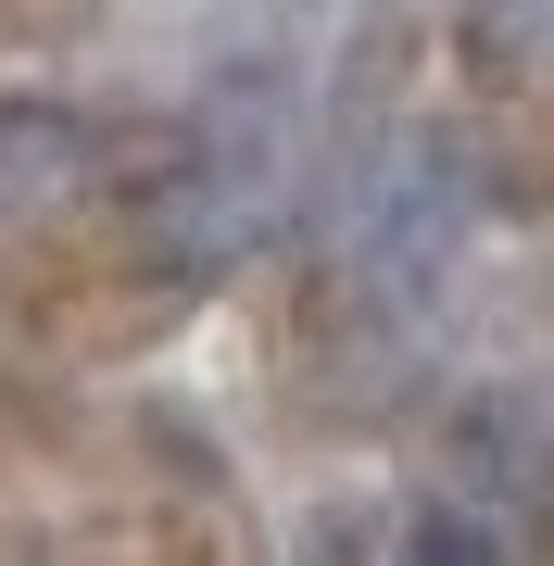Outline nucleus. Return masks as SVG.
Wrapping results in <instances>:
<instances>
[{
	"label": "nucleus",
	"mask_w": 554,
	"mask_h": 566,
	"mask_svg": "<svg viewBox=\"0 0 554 566\" xmlns=\"http://www.w3.org/2000/svg\"><path fill=\"white\" fill-rule=\"evenodd\" d=\"M88 177V114L63 102H0V214H39Z\"/></svg>",
	"instance_id": "1"
},
{
	"label": "nucleus",
	"mask_w": 554,
	"mask_h": 566,
	"mask_svg": "<svg viewBox=\"0 0 554 566\" xmlns=\"http://www.w3.org/2000/svg\"><path fill=\"white\" fill-rule=\"evenodd\" d=\"M390 566H516V542H504L479 504H429V516L404 528V554H390Z\"/></svg>",
	"instance_id": "2"
},
{
	"label": "nucleus",
	"mask_w": 554,
	"mask_h": 566,
	"mask_svg": "<svg viewBox=\"0 0 554 566\" xmlns=\"http://www.w3.org/2000/svg\"><path fill=\"white\" fill-rule=\"evenodd\" d=\"M479 51L516 76H554V0H479Z\"/></svg>",
	"instance_id": "3"
}]
</instances>
